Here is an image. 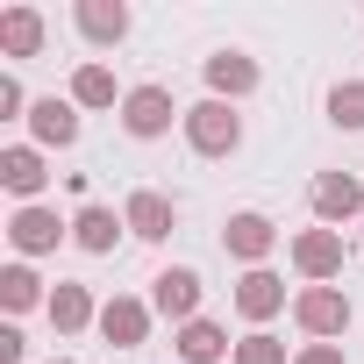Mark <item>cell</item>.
I'll return each mask as SVG.
<instances>
[{"mask_svg":"<svg viewBox=\"0 0 364 364\" xmlns=\"http://www.w3.org/2000/svg\"><path fill=\"white\" fill-rule=\"evenodd\" d=\"M286 257H293V272L307 279V286H336L343 279V229H300L293 243H286Z\"/></svg>","mask_w":364,"mask_h":364,"instance_id":"52a82bcc","label":"cell"},{"mask_svg":"<svg viewBox=\"0 0 364 364\" xmlns=\"http://www.w3.org/2000/svg\"><path fill=\"white\" fill-rule=\"evenodd\" d=\"M293 328L307 343H343L350 336V293L343 286H300L293 293Z\"/></svg>","mask_w":364,"mask_h":364,"instance_id":"7a4b0ae2","label":"cell"},{"mask_svg":"<svg viewBox=\"0 0 364 364\" xmlns=\"http://www.w3.org/2000/svg\"><path fill=\"white\" fill-rule=\"evenodd\" d=\"M29 143H36V150H72V143H79V107L58 100V93H43V100L29 107Z\"/></svg>","mask_w":364,"mask_h":364,"instance_id":"e0dca14e","label":"cell"},{"mask_svg":"<svg viewBox=\"0 0 364 364\" xmlns=\"http://www.w3.org/2000/svg\"><path fill=\"white\" fill-rule=\"evenodd\" d=\"M171 122H186V107L171 100V86H157V79L129 86V100H122V129H129L136 143H157V136H171Z\"/></svg>","mask_w":364,"mask_h":364,"instance_id":"3957f363","label":"cell"},{"mask_svg":"<svg viewBox=\"0 0 364 364\" xmlns=\"http://www.w3.org/2000/svg\"><path fill=\"white\" fill-rule=\"evenodd\" d=\"M72 29H79L93 50H114V43H129L136 15H129V0H79V8H72Z\"/></svg>","mask_w":364,"mask_h":364,"instance_id":"7c38bea8","label":"cell"},{"mask_svg":"<svg viewBox=\"0 0 364 364\" xmlns=\"http://www.w3.org/2000/svg\"><path fill=\"white\" fill-rule=\"evenodd\" d=\"M29 107H36V100L22 93V79H15V72H0V122H29Z\"/></svg>","mask_w":364,"mask_h":364,"instance_id":"cb8c5ba5","label":"cell"},{"mask_svg":"<svg viewBox=\"0 0 364 364\" xmlns=\"http://www.w3.org/2000/svg\"><path fill=\"white\" fill-rule=\"evenodd\" d=\"M293 364H343V343H300Z\"/></svg>","mask_w":364,"mask_h":364,"instance_id":"484cf974","label":"cell"},{"mask_svg":"<svg viewBox=\"0 0 364 364\" xmlns=\"http://www.w3.org/2000/svg\"><path fill=\"white\" fill-rule=\"evenodd\" d=\"M0 186H8L22 208H36V200H43V186H50L43 150H36V143H8V150H0Z\"/></svg>","mask_w":364,"mask_h":364,"instance_id":"4fadbf2b","label":"cell"},{"mask_svg":"<svg viewBox=\"0 0 364 364\" xmlns=\"http://www.w3.org/2000/svg\"><path fill=\"white\" fill-rule=\"evenodd\" d=\"M65 100H72L79 114H86V107H114V114H122V100H129V86H114V72H107L100 58H86V65L72 72V93H65Z\"/></svg>","mask_w":364,"mask_h":364,"instance_id":"ffe728a7","label":"cell"},{"mask_svg":"<svg viewBox=\"0 0 364 364\" xmlns=\"http://www.w3.org/2000/svg\"><path fill=\"white\" fill-rule=\"evenodd\" d=\"M122 222H129V236H136V243H164V236L178 229V200H171V193H157V186H136V193L122 200Z\"/></svg>","mask_w":364,"mask_h":364,"instance_id":"30bf717a","label":"cell"},{"mask_svg":"<svg viewBox=\"0 0 364 364\" xmlns=\"http://www.w3.org/2000/svg\"><path fill=\"white\" fill-rule=\"evenodd\" d=\"M43 36H50V22H43V8H29V0H15V8H0V58H43Z\"/></svg>","mask_w":364,"mask_h":364,"instance_id":"2e32d148","label":"cell"},{"mask_svg":"<svg viewBox=\"0 0 364 364\" xmlns=\"http://www.w3.org/2000/svg\"><path fill=\"white\" fill-rule=\"evenodd\" d=\"M29 357V336H22V321H0V364H22Z\"/></svg>","mask_w":364,"mask_h":364,"instance_id":"d4e9b609","label":"cell"},{"mask_svg":"<svg viewBox=\"0 0 364 364\" xmlns=\"http://www.w3.org/2000/svg\"><path fill=\"white\" fill-rule=\"evenodd\" d=\"M222 250H229L243 272H264V257L279 250V222H272V215H257V208H243V215H229V222H222Z\"/></svg>","mask_w":364,"mask_h":364,"instance_id":"9c48e42d","label":"cell"},{"mask_svg":"<svg viewBox=\"0 0 364 364\" xmlns=\"http://www.w3.org/2000/svg\"><path fill=\"white\" fill-rule=\"evenodd\" d=\"M0 307H8V321H22L29 307H50V293H43V279H36V264H0Z\"/></svg>","mask_w":364,"mask_h":364,"instance_id":"44dd1931","label":"cell"},{"mask_svg":"<svg viewBox=\"0 0 364 364\" xmlns=\"http://www.w3.org/2000/svg\"><path fill=\"white\" fill-rule=\"evenodd\" d=\"M200 79H208V100H229V107H243L257 86H264V65L250 58V50H215V58H200Z\"/></svg>","mask_w":364,"mask_h":364,"instance_id":"277c9868","label":"cell"},{"mask_svg":"<svg viewBox=\"0 0 364 364\" xmlns=\"http://www.w3.org/2000/svg\"><path fill=\"white\" fill-rule=\"evenodd\" d=\"M122 236H129V222H122L114 208H100V200H86V208L72 215V243H79L86 257H114Z\"/></svg>","mask_w":364,"mask_h":364,"instance_id":"ac0fdd59","label":"cell"},{"mask_svg":"<svg viewBox=\"0 0 364 364\" xmlns=\"http://www.w3.org/2000/svg\"><path fill=\"white\" fill-rule=\"evenodd\" d=\"M178 136H186V150H193V157L222 164V157H236V150H243V114H236L229 100H193V107H186V122H178Z\"/></svg>","mask_w":364,"mask_h":364,"instance_id":"6da1fadb","label":"cell"},{"mask_svg":"<svg viewBox=\"0 0 364 364\" xmlns=\"http://www.w3.org/2000/svg\"><path fill=\"white\" fill-rule=\"evenodd\" d=\"M171 350H178V364H222V357H236V343H229V328L222 321H186V328H171Z\"/></svg>","mask_w":364,"mask_h":364,"instance_id":"d6986e66","label":"cell"},{"mask_svg":"<svg viewBox=\"0 0 364 364\" xmlns=\"http://www.w3.org/2000/svg\"><path fill=\"white\" fill-rule=\"evenodd\" d=\"M286 307H293V300H286V279H279L272 264L236 279V314H243L250 328H264V321H272V314H286Z\"/></svg>","mask_w":364,"mask_h":364,"instance_id":"5bb4252c","label":"cell"},{"mask_svg":"<svg viewBox=\"0 0 364 364\" xmlns=\"http://www.w3.org/2000/svg\"><path fill=\"white\" fill-rule=\"evenodd\" d=\"M357 229H364V222H357Z\"/></svg>","mask_w":364,"mask_h":364,"instance_id":"83f0119b","label":"cell"},{"mask_svg":"<svg viewBox=\"0 0 364 364\" xmlns=\"http://www.w3.org/2000/svg\"><path fill=\"white\" fill-rule=\"evenodd\" d=\"M307 208H314V222H321V229L364 222V178H357V171H314Z\"/></svg>","mask_w":364,"mask_h":364,"instance_id":"5b68a950","label":"cell"},{"mask_svg":"<svg viewBox=\"0 0 364 364\" xmlns=\"http://www.w3.org/2000/svg\"><path fill=\"white\" fill-rule=\"evenodd\" d=\"M229 364H293V350H286L272 328H250V336L236 343V357H229Z\"/></svg>","mask_w":364,"mask_h":364,"instance_id":"603a6c76","label":"cell"},{"mask_svg":"<svg viewBox=\"0 0 364 364\" xmlns=\"http://www.w3.org/2000/svg\"><path fill=\"white\" fill-rule=\"evenodd\" d=\"M65 236H72V222H65L58 208H43V200H36V208H15V215H8V243H15V257H22V264L50 257V250H58Z\"/></svg>","mask_w":364,"mask_h":364,"instance_id":"8992f818","label":"cell"},{"mask_svg":"<svg viewBox=\"0 0 364 364\" xmlns=\"http://www.w3.org/2000/svg\"><path fill=\"white\" fill-rule=\"evenodd\" d=\"M43 314H50L58 336H86V328H100V300H93V286H79V279H58Z\"/></svg>","mask_w":364,"mask_h":364,"instance_id":"9a60e30c","label":"cell"},{"mask_svg":"<svg viewBox=\"0 0 364 364\" xmlns=\"http://www.w3.org/2000/svg\"><path fill=\"white\" fill-rule=\"evenodd\" d=\"M328 122L350 129V136H364V79H336L328 86Z\"/></svg>","mask_w":364,"mask_h":364,"instance_id":"7402d4cb","label":"cell"},{"mask_svg":"<svg viewBox=\"0 0 364 364\" xmlns=\"http://www.w3.org/2000/svg\"><path fill=\"white\" fill-rule=\"evenodd\" d=\"M50 364H79V357H50Z\"/></svg>","mask_w":364,"mask_h":364,"instance_id":"4316f807","label":"cell"},{"mask_svg":"<svg viewBox=\"0 0 364 364\" xmlns=\"http://www.w3.org/2000/svg\"><path fill=\"white\" fill-rule=\"evenodd\" d=\"M150 321H157V307H150V300H136V293L100 300V336H107L114 350H143V343H150Z\"/></svg>","mask_w":364,"mask_h":364,"instance_id":"8fae6325","label":"cell"},{"mask_svg":"<svg viewBox=\"0 0 364 364\" xmlns=\"http://www.w3.org/2000/svg\"><path fill=\"white\" fill-rule=\"evenodd\" d=\"M200 272L193 264H164L157 279H150V307H157V321H171V328H186V321H200Z\"/></svg>","mask_w":364,"mask_h":364,"instance_id":"ba28073f","label":"cell"}]
</instances>
